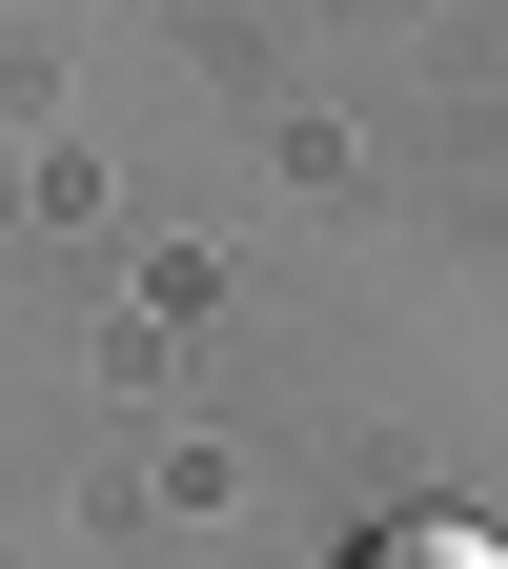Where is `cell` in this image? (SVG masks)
I'll return each instance as SVG.
<instances>
[{"label": "cell", "instance_id": "1", "mask_svg": "<svg viewBox=\"0 0 508 569\" xmlns=\"http://www.w3.org/2000/svg\"><path fill=\"white\" fill-rule=\"evenodd\" d=\"M346 569H508V549H488V529H448V509H407V529H367Z\"/></svg>", "mask_w": 508, "mask_h": 569}]
</instances>
